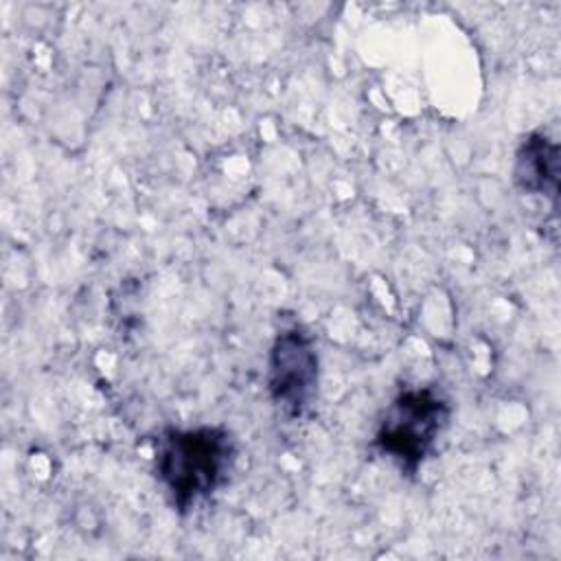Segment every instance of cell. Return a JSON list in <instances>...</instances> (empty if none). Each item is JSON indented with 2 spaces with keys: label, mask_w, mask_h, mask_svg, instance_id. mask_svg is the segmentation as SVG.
<instances>
[{
  "label": "cell",
  "mask_w": 561,
  "mask_h": 561,
  "mask_svg": "<svg viewBox=\"0 0 561 561\" xmlns=\"http://www.w3.org/2000/svg\"><path fill=\"white\" fill-rule=\"evenodd\" d=\"M234 460L237 440L224 425L167 427L156 443L153 471L173 508L186 515L228 482Z\"/></svg>",
  "instance_id": "cell-1"
},
{
  "label": "cell",
  "mask_w": 561,
  "mask_h": 561,
  "mask_svg": "<svg viewBox=\"0 0 561 561\" xmlns=\"http://www.w3.org/2000/svg\"><path fill=\"white\" fill-rule=\"evenodd\" d=\"M451 403L434 386L403 388L383 410L373 449L388 458L403 476H414L434 454L449 427Z\"/></svg>",
  "instance_id": "cell-2"
},
{
  "label": "cell",
  "mask_w": 561,
  "mask_h": 561,
  "mask_svg": "<svg viewBox=\"0 0 561 561\" xmlns=\"http://www.w3.org/2000/svg\"><path fill=\"white\" fill-rule=\"evenodd\" d=\"M320 383V357L316 340L302 327H289L276 333L265 370V388L270 401L287 419H302L316 397Z\"/></svg>",
  "instance_id": "cell-3"
},
{
  "label": "cell",
  "mask_w": 561,
  "mask_h": 561,
  "mask_svg": "<svg viewBox=\"0 0 561 561\" xmlns=\"http://www.w3.org/2000/svg\"><path fill=\"white\" fill-rule=\"evenodd\" d=\"M561 147L543 131H530L522 138L513 160V182L526 195H537L552 202L559 199V167Z\"/></svg>",
  "instance_id": "cell-4"
}]
</instances>
